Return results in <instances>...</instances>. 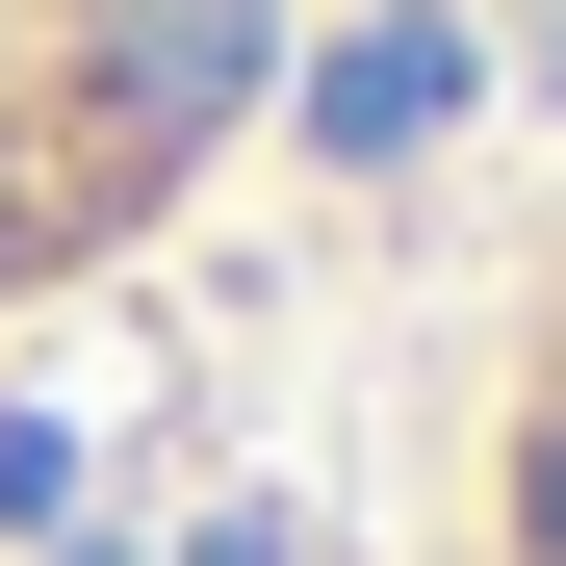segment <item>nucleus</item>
Instances as JSON below:
<instances>
[{
	"mask_svg": "<svg viewBox=\"0 0 566 566\" xmlns=\"http://www.w3.org/2000/svg\"><path fill=\"white\" fill-rule=\"evenodd\" d=\"M283 104V0H0V310L129 258Z\"/></svg>",
	"mask_w": 566,
	"mask_h": 566,
	"instance_id": "obj_1",
	"label": "nucleus"
},
{
	"mask_svg": "<svg viewBox=\"0 0 566 566\" xmlns=\"http://www.w3.org/2000/svg\"><path fill=\"white\" fill-rule=\"evenodd\" d=\"M515 515H541V566H566V438H541V463H515Z\"/></svg>",
	"mask_w": 566,
	"mask_h": 566,
	"instance_id": "obj_2",
	"label": "nucleus"
}]
</instances>
